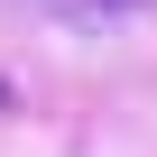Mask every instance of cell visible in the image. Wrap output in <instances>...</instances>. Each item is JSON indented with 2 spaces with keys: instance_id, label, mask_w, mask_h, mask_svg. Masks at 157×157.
<instances>
[{
  "instance_id": "1",
  "label": "cell",
  "mask_w": 157,
  "mask_h": 157,
  "mask_svg": "<svg viewBox=\"0 0 157 157\" xmlns=\"http://www.w3.org/2000/svg\"><path fill=\"white\" fill-rule=\"evenodd\" d=\"M46 10H56V19H129L139 0H46Z\"/></svg>"
}]
</instances>
